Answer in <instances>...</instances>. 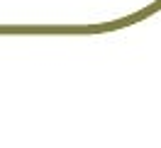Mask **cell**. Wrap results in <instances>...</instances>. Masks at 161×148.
Returning a JSON list of instances; mask_svg holds the SVG:
<instances>
[]
</instances>
